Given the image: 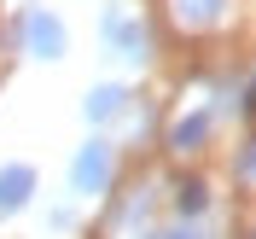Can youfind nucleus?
Segmentation results:
<instances>
[{
    "instance_id": "0eeeda50",
    "label": "nucleus",
    "mask_w": 256,
    "mask_h": 239,
    "mask_svg": "<svg viewBox=\"0 0 256 239\" xmlns=\"http://www.w3.org/2000/svg\"><path fill=\"white\" fill-rule=\"evenodd\" d=\"M180 24H216V12H222V0H175Z\"/></svg>"
},
{
    "instance_id": "9d476101",
    "label": "nucleus",
    "mask_w": 256,
    "mask_h": 239,
    "mask_svg": "<svg viewBox=\"0 0 256 239\" xmlns=\"http://www.w3.org/2000/svg\"><path fill=\"white\" fill-rule=\"evenodd\" d=\"M244 105H250V111H256V82H250V94H244Z\"/></svg>"
},
{
    "instance_id": "6e6552de",
    "label": "nucleus",
    "mask_w": 256,
    "mask_h": 239,
    "mask_svg": "<svg viewBox=\"0 0 256 239\" xmlns=\"http://www.w3.org/2000/svg\"><path fill=\"white\" fill-rule=\"evenodd\" d=\"M175 204H180V216H198V210L210 204V187H204V181H180V192H175Z\"/></svg>"
},
{
    "instance_id": "20e7f679",
    "label": "nucleus",
    "mask_w": 256,
    "mask_h": 239,
    "mask_svg": "<svg viewBox=\"0 0 256 239\" xmlns=\"http://www.w3.org/2000/svg\"><path fill=\"white\" fill-rule=\"evenodd\" d=\"M30 192H35V169H30V163H6V169H0V216L24 210Z\"/></svg>"
},
{
    "instance_id": "9b49d317",
    "label": "nucleus",
    "mask_w": 256,
    "mask_h": 239,
    "mask_svg": "<svg viewBox=\"0 0 256 239\" xmlns=\"http://www.w3.org/2000/svg\"><path fill=\"white\" fill-rule=\"evenodd\" d=\"M140 239H169V233H140Z\"/></svg>"
},
{
    "instance_id": "1a4fd4ad",
    "label": "nucleus",
    "mask_w": 256,
    "mask_h": 239,
    "mask_svg": "<svg viewBox=\"0 0 256 239\" xmlns=\"http://www.w3.org/2000/svg\"><path fill=\"white\" fill-rule=\"evenodd\" d=\"M169 239H204V233H192V227H175V233H169Z\"/></svg>"
},
{
    "instance_id": "39448f33",
    "label": "nucleus",
    "mask_w": 256,
    "mask_h": 239,
    "mask_svg": "<svg viewBox=\"0 0 256 239\" xmlns=\"http://www.w3.org/2000/svg\"><path fill=\"white\" fill-rule=\"evenodd\" d=\"M204 134H210V117H180L175 134H169V146H175V152H198Z\"/></svg>"
},
{
    "instance_id": "f257e3e1",
    "label": "nucleus",
    "mask_w": 256,
    "mask_h": 239,
    "mask_svg": "<svg viewBox=\"0 0 256 239\" xmlns=\"http://www.w3.org/2000/svg\"><path fill=\"white\" fill-rule=\"evenodd\" d=\"M105 41H111V47L122 53V59H146V24H140L134 12H128V0L105 12Z\"/></svg>"
},
{
    "instance_id": "423d86ee",
    "label": "nucleus",
    "mask_w": 256,
    "mask_h": 239,
    "mask_svg": "<svg viewBox=\"0 0 256 239\" xmlns=\"http://www.w3.org/2000/svg\"><path fill=\"white\" fill-rule=\"evenodd\" d=\"M122 88H94V94H88V117H94V123H105V117H116L122 111Z\"/></svg>"
},
{
    "instance_id": "7ed1b4c3",
    "label": "nucleus",
    "mask_w": 256,
    "mask_h": 239,
    "mask_svg": "<svg viewBox=\"0 0 256 239\" xmlns=\"http://www.w3.org/2000/svg\"><path fill=\"white\" fill-rule=\"evenodd\" d=\"M24 41H30L35 59H58V53H64V24L52 12H30V18H24Z\"/></svg>"
},
{
    "instance_id": "f03ea898",
    "label": "nucleus",
    "mask_w": 256,
    "mask_h": 239,
    "mask_svg": "<svg viewBox=\"0 0 256 239\" xmlns=\"http://www.w3.org/2000/svg\"><path fill=\"white\" fill-rule=\"evenodd\" d=\"M70 181H76V192H105V181H111V146H105V140H88L76 152Z\"/></svg>"
}]
</instances>
